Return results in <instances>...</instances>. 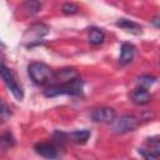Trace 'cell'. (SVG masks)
Wrapping results in <instances>:
<instances>
[{
  "label": "cell",
  "mask_w": 160,
  "mask_h": 160,
  "mask_svg": "<svg viewBox=\"0 0 160 160\" xmlns=\"http://www.w3.org/2000/svg\"><path fill=\"white\" fill-rule=\"evenodd\" d=\"M82 86L84 82L80 78L69 81V82H64V84H56V85H51L48 89L44 90V95L48 98H54V96H59V95H71V96H81L82 95Z\"/></svg>",
  "instance_id": "6da1fadb"
},
{
  "label": "cell",
  "mask_w": 160,
  "mask_h": 160,
  "mask_svg": "<svg viewBox=\"0 0 160 160\" xmlns=\"http://www.w3.org/2000/svg\"><path fill=\"white\" fill-rule=\"evenodd\" d=\"M28 74L30 79L38 85L48 84L50 80L54 79V75H55V72L49 65L39 61H34L28 66Z\"/></svg>",
  "instance_id": "7a4b0ae2"
},
{
  "label": "cell",
  "mask_w": 160,
  "mask_h": 160,
  "mask_svg": "<svg viewBox=\"0 0 160 160\" xmlns=\"http://www.w3.org/2000/svg\"><path fill=\"white\" fill-rule=\"evenodd\" d=\"M48 34H49V26L42 22H36L32 24L30 28H28V30L22 36V41L26 46H32L35 44H39L41 39Z\"/></svg>",
  "instance_id": "3957f363"
},
{
  "label": "cell",
  "mask_w": 160,
  "mask_h": 160,
  "mask_svg": "<svg viewBox=\"0 0 160 160\" xmlns=\"http://www.w3.org/2000/svg\"><path fill=\"white\" fill-rule=\"evenodd\" d=\"M1 78L6 85V88L11 91V94L14 95L15 99L18 100H22L24 98V92H22V89L21 86L18 84L15 76H14V72L5 66V64H1Z\"/></svg>",
  "instance_id": "277c9868"
},
{
  "label": "cell",
  "mask_w": 160,
  "mask_h": 160,
  "mask_svg": "<svg viewBox=\"0 0 160 160\" xmlns=\"http://www.w3.org/2000/svg\"><path fill=\"white\" fill-rule=\"evenodd\" d=\"M114 130L118 134H125L129 131L135 130L139 126V119L134 115H122L119 119H115Z\"/></svg>",
  "instance_id": "5b68a950"
},
{
  "label": "cell",
  "mask_w": 160,
  "mask_h": 160,
  "mask_svg": "<svg viewBox=\"0 0 160 160\" xmlns=\"http://www.w3.org/2000/svg\"><path fill=\"white\" fill-rule=\"evenodd\" d=\"M91 119L95 122H100V124H111L115 121L116 119V112L112 108H108V106H101V108H96L91 111L90 114Z\"/></svg>",
  "instance_id": "8992f818"
},
{
  "label": "cell",
  "mask_w": 160,
  "mask_h": 160,
  "mask_svg": "<svg viewBox=\"0 0 160 160\" xmlns=\"http://www.w3.org/2000/svg\"><path fill=\"white\" fill-rule=\"evenodd\" d=\"M34 150L38 155L45 159H56L59 156V148L52 142H38L34 146Z\"/></svg>",
  "instance_id": "52a82bcc"
},
{
  "label": "cell",
  "mask_w": 160,
  "mask_h": 160,
  "mask_svg": "<svg viewBox=\"0 0 160 160\" xmlns=\"http://www.w3.org/2000/svg\"><path fill=\"white\" fill-rule=\"evenodd\" d=\"M131 100L136 105H145V104H149L150 102L151 95L148 91V89H144V88H140L139 86V88H136L131 92Z\"/></svg>",
  "instance_id": "ba28073f"
},
{
  "label": "cell",
  "mask_w": 160,
  "mask_h": 160,
  "mask_svg": "<svg viewBox=\"0 0 160 160\" xmlns=\"http://www.w3.org/2000/svg\"><path fill=\"white\" fill-rule=\"evenodd\" d=\"M134 55H135V48L134 45H131L130 42H124L120 48V58H119V61L121 65H126V64H130L134 59Z\"/></svg>",
  "instance_id": "9c48e42d"
},
{
  "label": "cell",
  "mask_w": 160,
  "mask_h": 160,
  "mask_svg": "<svg viewBox=\"0 0 160 160\" xmlns=\"http://www.w3.org/2000/svg\"><path fill=\"white\" fill-rule=\"evenodd\" d=\"M78 78H79V72H78L74 68H64V69L59 70V71L54 75V79L60 80L61 84L72 81V80H75V79H78Z\"/></svg>",
  "instance_id": "30bf717a"
},
{
  "label": "cell",
  "mask_w": 160,
  "mask_h": 160,
  "mask_svg": "<svg viewBox=\"0 0 160 160\" xmlns=\"http://www.w3.org/2000/svg\"><path fill=\"white\" fill-rule=\"evenodd\" d=\"M116 26L124 29V30L128 31V32L135 34V35H139V34L142 32V31H141V26H140L139 24H136V22H134V21H131V20H128V19H119V20L116 21Z\"/></svg>",
  "instance_id": "8fae6325"
},
{
  "label": "cell",
  "mask_w": 160,
  "mask_h": 160,
  "mask_svg": "<svg viewBox=\"0 0 160 160\" xmlns=\"http://www.w3.org/2000/svg\"><path fill=\"white\" fill-rule=\"evenodd\" d=\"M89 42L92 44V45H100L104 42L105 40V32L102 31V29L100 28H96V26H92L89 29Z\"/></svg>",
  "instance_id": "7c38bea8"
},
{
  "label": "cell",
  "mask_w": 160,
  "mask_h": 160,
  "mask_svg": "<svg viewBox=\"0 0 160 160\" xmlns=\"http://www.w3.org/2000/svg\"><path fill=\"white\" fill-rule=\"evenodd\" d=\"M69 136H70L71 141H74L76 144H85L90 138V130H88V129L75 130V131L70 132Z\"/></svg>",
  "instance_id": "4fadbf2b"
},
{
  "label": "cell",
  "mask_w": 160,
  "mask_h": 160,
  "mask_svg": "<svg viewBox=\"0 0 160 160\" xmlns=\"http://www.w3.org/2000/svg\"><path fill=\"white\" fill-rule=\"evenodd\" d=\"M146 150L155 156H160V138L159 139H149L146 141Z\"/></svg>",
  "instance_id": "5bb4252c"
},
{
  "label": "cell",
  "mask_w": 160,
  "mask_h": 160,
  "mask_svg": "<svg viewBox=\"0 0 160 160\" xmlns=\"http://www.w3.org/2000/svg\"><path fill=\"white\" fill-rule=\"evenodd\" d=\"M41 9V2L39 1H26L24 4V10L28 15H34Z\"/></svg>",
  "instance_id": "9a60e30c"
},
{
  "label": "cell",
  "mask_w": 160,
  "mask_h": 160,
  "mask_svg": "<svg viewBox=\"0 0 160 160\" xmlns=\"http://www.w3.org/2000/svg\"><path fill=\"white\" fill-rule=\"evenodd\" d=\"M154 82H155V78H154V76H150V75H141V76L138 79L139 86H140V88H144V89H148V88L151 86Z\"/></svg>",
  "instance_id": "2e32d148"
},
{
  "label": "cell",
  "mask_w": 160,
  "mask_h": 160,
  "mask_svg": "<svg viewBox=\"0 0 160 160\" xmlns=\"http://www.w3.org/2000/svg\"><path fill=\"white\" fill-rule=\"evenodd\" d=\"M79 10V6L74 2H65L62 6H61V11L65 14V15H72L75 12H78Z\"/></svg>",
  "instance_id": "e0dca14e"
},
{
  "label": "cell",
  "mask_w": 160,
  "mask_h": 160,
  "mask_svg": "<svg viewBox=\"0 0 160 160\" xmlns=\"http://www.w3.org/2000/svg\"><path fill=\"white\" fill-rule=\"evenodd\" d=\"M14 145V138L10 132H6L1 136V146L2 148H10Z\"/></svg>",
  "instance_id": "ac0fdd59"
},
{
  "label": "cell",
  "mask_w": 160,
  "mask_h": 160,
  "mask_svg": "<svg viewBox=\"0 0 160 160\" xmlns=\"http://www.w3.org/2000/svg\"><path fill=\"white\" fill-rule=\"evenodd\" d=\"M11 112H10V109L8 108V105L5 104V101H1V110H0V116H1V120L2 121H6L8 118H10Z\"/></svg>",
  "instance_id": "d6986e66"
},
{
  "label": "cell",
  "mask_w": 160,
  "mask_h": 160,
  "mask_svg": "<svg viewBox=\"0 0 160 160\" xmlns=\"http://www.w3.org/2000/svg\"><path fill=\"white\" fill-rule=\"evenodd\" d=\"M139 152L144 156V159H145V160H158V156L152 155V154H151V152H149L146 149H139Z\"/></svg>",
  "instance_id": "ffe728a7"
},
{
  "label": "cell",
  "mask_w": 160,
  "mask_h": 160,
  "mask_svg": "<svg viewBox=\"0 0 160 160\" xmlns=\"http://www.w3.org/2000/svg\"><path fill=\"white\" fill-rule=\"evenodd\" d=\"M151 21H152L154 26H156V28H159V29H160V15H156Z\"/></svg>",
  "instance_id": "44dd1931"
}]
</instances>
